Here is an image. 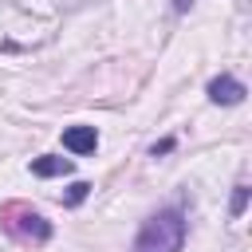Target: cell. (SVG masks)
<instances>
[{
	"mask_svg": "<svg viewBox=\"0 0 252 252\" xmlns=\"http://www.w3.org/2000/svg\"><path fill=\"white\" fill-rule=\"evenodd\" d=\"M181 244H185V213L161 209L138 228L130 252H181Z\"/></svg>",
	"mask_w": 252,
	"mask_h": 252,
	"instance_id": "cell-1",
	"label": "cell"
},
{
	"mask_svg": "<svg viewBox=\"0 0 252 252\" xmlns=\"http://www.w3.org/2000/svg\"><path fill=\"white\" fill-rule=\"evenodd\" d=\"M0 224L4 232H12L16 240H32V244H47L51 240V220L43 213H35L24 201H8L0 205Z\"/></svg>",
	"mask_w": 252,
	"mask_h": 252,
	"instance_id": "cell-2",
	"label": "cell"
},
{
	"mask_svg": "<svg viewBox=\"0 0 252 252\" xmlns=\"http://www.w3.org/2000/svg\"><path fill=\"white\" fill-rule=\"evenodd\" d=\"M205 94H209V102H217V106H236V102H244L248 87H244L240 79H232V75H217Z\"/></svg>",
	"mask_w": 252,
	"mask_h": 252,
	"instance_id": "cell-3",
	"label": "cell"
},
{
	"mask_svg": "<svg viewBox=\"0 0 252 252\" xmlns=\"http://www.w3.org/2000/svg\"><path fill=\"white\" fill-rule=\"evenodd\" d=\"M63 146H67L71 154H94L98 130H94V126H67V130H63Z\"/></svg>",
	"mask_w": 252,
	"mask_h": 252,
	"instance_id": "cell-4",
	"label": "cell"
},
{
	"mask_svg": "<svg viewBox=\"0 0 252 252\" xmlns=\"http://www.w3.org/2000/svg\"><path fill=\"white\" fill-rule=\"evenodd\" d=\"M75 161L71 158H59V154H43V158H32V173L35 177H59V173H71Z\"/></svg>",
	"mask_w": 252,
	"mask_h": 252,
	"instance_id": "cell-5",
	"label": "cell"
},
{
	"mask_svg": "<svg viewBox=\"0 0 252 252\" xmlns=\"http://www.w3.org/2000/svg\"><path fill=\"white\" fill-rule=\"evenodd\" d=\"M87 197H91V181H75V185L63 193V205H67V209H75V205H83Z\"/></svg>",
	"mask_w": 252,
	"mask_h": 252,
	"instance_id": "cell-6",
	"label": "cell"
},
{
	"mask_svg": "<svg viewBox=\"0 0 252 252\" xmlns=\"http://www.w3.org/2000/svg\"><path fill=\"white\" fill-rule=\"evenodd\" d=\"M248 193H252L248 185H236V189H232V205H228V213H232V217H240V213L248 209Z\"/></svg>",
	"mask_w": 252,
	"mask_h": 252,
	"instance_id": "cell-7",
	"label": "cell"
},
{
	"mask_svg": "<svg viewBox=\"0 0 252 252\" xmlns=\"http://www.w3.org/2000/svg\"><path fill=\"white\" fill-rule=\"evenodd\" d=\"M169 150H173V138H161V142H154V150H150V154H154V158H161V154H169Z\"/></svg>",
	"mask_w": 252,
	"mask_h": 252,
	"instance_id": "cell-8",
	"label": "cell"
},
{
	"mask_svg": "<svg viewBox=\"0 0 252 252\" xmlns=\"http://www.w3.org/2000/svg\"><path fill=\"white\" fill-rule=\"evenodd\" d=\"M189 8H193V0H173V12H177V16H185Z\"/></svg>",
	"mask_w": 252,
	"mask_h": 252,
	"instance_id": "cell-9",
	"label": "cell"
}]
</instances>
